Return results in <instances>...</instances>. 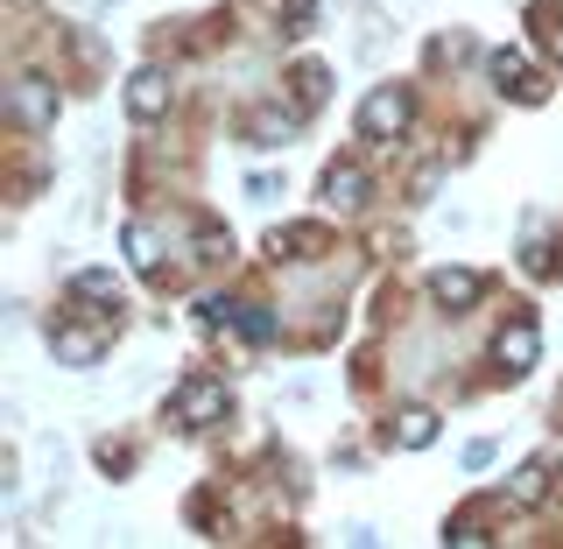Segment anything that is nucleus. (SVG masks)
<instances>
[{
	"instance_id": "f257e3e1",
	"label": "nucleus",
	"mask_w": 563,
	"mask_h": 549,
	"mask_svg": "<svg viewBox=\"0 0 563 549\" xmlns=\"http://www.w3.org/2000/svg\"><path fill=\"white\" fill-rule=\"evenodd\" d=\"M409 120H416V99H409V85H374L360 106V134L366 141H395V134H409Z\"/></svg>"
},
{
	"instance_id": "f03ea898",
	"label": "nucleus",
	"mask_w": 563,
	"mask_h": 549,
	"mask_svg": "<svg viewBox=\"0 0 563 549\" xmlns=\"http://www.w3.org/2000/svg\"><path fill=\"white\" fill-rule=\"evenodd\" d=\"M536 360H542V331H536V317H515V325H500V339H493V366H500L507 381H521Z\"/></svg>"
},
{
	"instance_id": "7ed1b4c3",
	"label": "nucleus",
	"mask_w": 563,
	"mask_h": 549,
	"mask_svg": "<svg viewBox=\"0 0 563 549\" xmlns=\"http://www.w3.org/2000/svg\"><path fill=\"white\" fill-rule=\"evenodd\" d=\"M169 416L184 422V430H205V422H219V416H225V381H205V374H190L184 387H176Z\"/></svg>"
},
{
	"instance_id": "20e7f679",
	"label": "nucleus",
	"mask_w": 563,
	"mask_h": 549,
	"mask_svg": "<svg viewBox=\"0 0 563 549\" xmlns=\"http://www.w3.org/2000/svg\"><path fill=\"white\" fill-rule=\"evenodd\" d=\"M8 106H14V120H22L29 134H49V128H57V85H43V78H22L8 92Z\"/></svg>"
},
{
	"instance_id": "39448f33",
	"label": "nucleus",
	"mask_w": 563,
	"mask_h": 549,
	"mask_svg": "<svg viewBox=\"0 0 563 549\" xmlns=\"http://www.w3.org/2000/svg\"><path fill=\"white\" fill-rule=\"evenodd\" d=\"M205 325H219V331H240V339H275V317H261L254 304H225V296H211L205 304Z\"/></svg>"
},
{
	"instance_id": "423d86ee",
	"label": "nucleus",
	"mask_w": 563,
	"mask_h": 549,
	"mask_svg": "<svg viewBox=\"0 0 563 549\" xmlns=\"http://www.w3.org/2000/svg\"><path fill=\"white\" fill-rule=\"evenodd\" d=\"M49 345H57V360H64V366H99L106 331H85V325H49Z\"/></svg>"
},
{
	"instance_id": "0eeeda50",
	"label": "nucleus",
	"mask_w": 563,
	"mask_h": 549,
	"mask_svg": "<svg viewBox=\"0 0 563 549\" xmlns=\"http://www.w3.org/2000/svg\"><path fill=\"white\" fill-rule=\"evenodd\" d=\"M486 70H493V85H500V92H515V99H542V85H536V70H528L521 50H493Z\"/></svg>"
},
{
	"instance_id": "6e6552de",
	"label": "nucleus",
	"mask_w": 563,
	"mask_h": 549,
	"mask_svg": "<svg viewBox=\"0 0 563 549\" xmlns=\"http://www.w3.org/2000/svg\"><path fill=\"white\" fill-rule=\"evenodd\" d=\"M550 480H556L550 458H528L515 480H507V507H542V501H550Z\"/></svg>"
},
{
	"instance_id": "1a4fd4ad",
	"label": "nucleus",
	"mask_w": 563,
	"mask_h": 549,
	"mask_svg": "<svg viewBox=\"0 0 563 549\" xmlns=\"http://www.w3.org/2000/svg\"><path fill=\"white\" fill-rule=\"evenodd\" d=\"M128 113H134V120H163V113H169V78H163V70H134Z\"/></svg>"
},
{
	"instance_id": "9d476101",
	"label": "nucleus",
	"mask_w": 563,
	"mask_h": 549,
	"mask_svg": "<svg viewBox=\"0 0 563 549\" xmlns=\"http://www.w3.org/2000/svg\"><path fill=\"white\" fill-rule=\"evenodd\" d=\"M479 289H486V282L472 275V268H437V275H430V296H437L444 310H465V304H479Z\"/></svg>"
},
{
	"instance_id": "9b49d317",
	"label": "nucleus",
	"mask_w": 563,
	"mask_h": 549,
	"mask_svg": "<svg viewBox=\"0 0 563 549\" xmlns=\"http://www.w3.org/2000/svg\"><path fill=\"white\" fill-rule=\"evenodd\" d=\"M360 198H366V169H360V163H331V169H324V205L352 211Z\"/></svg>"
},
{
	"instance_id": "f8f14e48",
	"label": "nucleus",
	"mask_w": 563,
	"mask_h": 549,
	"mask_svg": "<svg viewBox=\"0 0 563 549\" xmlns=\"http://www.w3.org/2000/svg\"><path fill=\"white\" fill-rule=\"evenodd\" d=\"M289 134H296V113H275V106H261V113L246 120V141H254V149H282Z\"/></svg>"
},
{
	"instance_id": "ddd939ff",
	"label": "nucleus",
	"mask_w": 563,
	"mask_h": 549,
	"mask_svg": "<svg viewBox=\"0 0 563 549\" xmlns=\"http://www.w3.org/2000/svg\"><path fill=\"white\" fill-rule=\"evenodd\" d=\"M268 254L275 261H310V254H324V233H317V226H289V233L268 240Z\"/></svg>"
},
{
	"instance_id": "4468645a",
	"label": "nucleus",
	"mask_w": 563,
	"mask_h": 549,
	"mask_svg": "<svg viewBox=\"0 0 563 549\" xmlns=\"http://www.w3.org/2000/svg\"><path fill=\"white\" fill-rule=\"evenodd\" d=\"M395 444H401V451H430V444H437V416H430V409H401V416H395Z\"/></svg>"
},
{
	"instance_id": "2eb2a0df",
	"label": "nucleus",
	"mask_w": 563,
	"mask_h": 549,
	"mask_svg": "<svg viewBox=\"0 0 563 549\" xmlns=\"http://www.w3.org/2000/svg\"><path fill=\"white\" fill-rule=\"evenodd\" d=\"M120 246H128V261H134V275H163V261H155V246H148V226H134L128 219V233H120Z\"/></svg>"
},
{
	"instance_id": "dca6fc26",
	"label": "nucleus",
	"mask_w": 563,
	"mask_h": 549,
	"mask_svg": "<svg viewBox=\"0 0 563 549\" xmlns=\"http://www.w3.org/2000/svg\"><path fill=\"white\" fill-rule=\"evenodd\" d=\"M70 296H92V304H120V289H113V275H106V268L70 275Z\"/></svg>"
},
{
	"instance_id": "f3484780",
	"label": "nucleus",
	"mask_w": 563,
	"mask_h": 549,
	"mask_svg": "<svg viewBox=\"0 0 563 549\" xmlns=\"http://www.w3.org/2000/svg\"><path fill=\"white\" fill-rule=\"evenodd\" d=\"M296 99H303V113L324 99V64H303V70H296Z\"/></svg>"
},
{
	"instance_id": "a211bd4d",
	"label": "nucleus",
	"mask_w": 563,
	"mask_h": 549,
	"mask_svg": "<svg viewBox=\"0 0 563 549\" xmlns=\"http://www.w3.org/2000/svg\"><path fill=\"white\" fill-rule=\"evenodd\" d=\"M451 542H457V549H479V542H493V536H486L479 515H465V521H451Z\"/></svg>"
},
{
	"instance_id": "6ab92c4d",
	"label": "nucleus",
	"mask_w": 563,
	"mask_h": 549,
	"mask_svg": "<svg viewBox=\"0 0 563 549\" xmlns=\"http://www.w3.org/2000/svg\"><path fill=\"white\" fill-rule=\"evenodd\" d=\"M556 50H563V35H556Z\"/></svg>"
}]
</instances>
